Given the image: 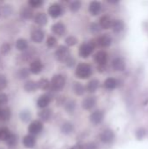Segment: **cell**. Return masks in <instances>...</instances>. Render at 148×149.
Wrapping results in <instances>:
<instances>
[{
  "mask_svg": "<svg viewBox=\"0 0 148 149\" xmlns=\"http://www.w3.org/2000/svg\"><path fill=\"white\" fill-rule=\"evenodd\" d=\"M65 43H66L68 45H70V46H73V45H75L78 43V39H77L75 37H73V36H70V37L66 38Z\"/></svg>",
  "mask_w": 148,
  "mask_h": 149,
  "instance_id": "cell-42",
  "label": "cell"
},
{
  "mask_svg": "<svg viewBox=\"0 0 148 149\" xmlns=\"http://www.w3.org/2000/svg\"><path fill=\"white\" fill-rule=\"evenodd\" d=\"M43 3H44V2L41 1V0H30V1L28 2V4H29L30 7H31V8H38V7H40Z\"/></svg>",
  "mask_w": 148,
  "mask_h": 149,
  "instance_id": "cell-39",
  "label": "cell"
},
{
  "mask_svg": "<svg viewBox=\"0 0 148 149\" xmlns=\"http://www.w3.org/2000/svg\"><path fill=\"white\" fill-rule=\"evenodd\" d=\"M51 114H52L51 110L46 109V108H45V109H43L41 112H39L38 117H39V119H40L41 120H43V121H48V120L51 119Z\"/></svg>",
  "mask_w": 148,
  "mask_h": 149,
  "instance_id": "cell-27",
  "label": "cell"
},
{
  "mask_svg": "<svg viewBox=\"0 0 148 149\" xmlns=\"http://www.w3.org/2000/svg\"><path fill=\"white\" fill-rule=\"evenodd\" d=\"M81 7V2L80 1H73L70 4V10L73 12L78 11Z\"/></svg>",
  "mask_w": 148,
  "mask_h": 149,
  "instance_id": "cell-37",
  "label": "cell"
},
{
  "mask_svg": "<svg viewBox=\"0 0 148 149\" xmlns=\"http://www.w3.org/2000/svg\"><path fill=\"white\" fill-rule=\"evenodd\" d=\"M99 24L103 29H109V28H112L113 21L110 19L108 16H103L99 19Z\"/></svg>",
  "mask_w": 148,
  "mask_h": 149,
  "instance_id": "cell-21",
  "label": "cell"
},
{
  "mask_svg": "<svg viewBox=\"0 0 148 149\" xmlns=\"http://www.w3.org/2000/svg\"><path fill=\"white\" fill-rule=\"evenodd\" d=\"M51 31L54 34L58 35V36H62L65 31V26L63 23L58 22V23H55L51 26Z\"/></svg>",
  "mask_w": 148,
  "mask_h": 149,
  "instance_id": "cell-16",
  "label": "cell"
},
{
  "mask_svg": "<svg viewBox=\"0 0 148 149\" xmlns=\"http://www.w3.org/2000/svg\"><path fill=\"white\" fill-rule=\"evenodd\" d=\"M20 16L24 19H31L33 17V11L31 7H23L20 10Z\"/></svg>",
  "mask_w": 148,
  "mask_h": 149,
  "instance_id": "cell-22",
  "label": "cell"
},
{
  "mask_svg": "<svg viewBox=\"0 0 148 149\" xmlns=\"http://www.w3.org/2000/svg\"><path fill=\"white\" fill-rule=\"evenodd\" d=\"M0 15H1V12H0Z\"/></svg>",
  "mask_w": 148,
  "mask_h": 149,
  "instance_id": "cell-49",
  "label": "cell"
},
{
  "mask_svg": "<svg viewBox=\"0 0 148 149\" xmlns=\"http://www.w3.org/2000/svg\"><path fill=\"white\" fill-rule=\"evenodd\" d=\"M16 48L20 52L26 51L28 48V42L24 38H18L16 41Z\"/></svg>",
  "mask_w": 148,
  "mask_h": 149,
  "instance_id": "cell-23",
  "label": "cell"
},
{
  "mask_svg": "<svg viewBox=\"0 0 148 149\" xmlns=\"http://www.w3.org/2000/svg\"><path fill=\"white\" fill-rule=\"evenodd\" d=\"M10 49H11V46L9 43H3L2 45H1V48H0V52L3 55H6L8 54L10 52Z\"/></svg>",
  "mask_w": 148,
  "mask_h": 149,
  "instance_id": "cell-36",
  "label": "cell"
},
{
  "mask_svg": "<svg viewBox=\"0 0 148 149\" xmlns=\"http://www.w3.org/2000/svg\"><path fill=\"white\" fill-rule=\"evenodd\" d=\"M51 86L52 89L55 90V91L62 90L64 88V86H65V76L61 75V74L54 75L52 77V79H51Z\"/></svg>",
  "mask_w": 148,
  "mask_h": 149,
  "instance_id": "cell-2",
  "label": "cell"
},
{
  "mask_svg": "<svg viewBox=\"0 0 148 149\" xmlns=\"http://www.w3.org/2000/svg\"><path fill=\"white\" fill-rule=\"evenodd\" d=\"M112 66L113 68L115 70V71H119V72H122L125 70L126 68V65H125V62L120 58H116L113 60L112 62Z\"/></svg>",
  "mask_w": 148,
  "mask_h": 149,
  "instance_id": "cell-18",
  "label": "cell"
},
{
  "mask_svg": "<svg viewBox=\"0 0 148 149\" xmlns=\"http://www.w3.org/2000/svg\"><path fill=\"white\" fill-rule=\"evenodd\" d=\"M23 145L26 148H32L36 145V139L33 135L28 134L23 138Z\"/></svg>",
  "mask_w": 148,
  "mask_h": 149,
  "instance_id": "cell-14",
  "label": "cell"
},
{
  "mask_svg": "<svg viewBox=\"0 0 148 149\" xmlns=\"http://www.w3.org/2000/svg\"><path fill=\"white\" fill-rule=\"evenodd\" d=\"M17 141H18V137H17V134H11V135H10V137L8 139V141H6V144H7V146H9V147H15L16 145H17Z\"/></svg>",
  "mask_w": 148,
  "mask_h": 149,
  "instance_id": "cell-35",
  "label": "cell"
},
{
  "mask_svg": "<svg viewBox=\"0 0 148 149\" xmlns=\"http://www.w3.org/2000/svg\"><path fill=\"white\" fill-rule=\"evenodd\" d=\"M30 69H27V68H21L17 71V77L19 79H27L29 76H30Z\"/></svg>",
  "mask_w": 148,
  "mask_h": 149,
  "instance_id": "cell-30",
  "label": "cell"
},
{
  "mask_svg": "<svg viewBox=\"0 0 148 149\" xmlns=\"http://www.w3.org/2000/svg\"><path fill=\"white\" fill-rule=\"evenodd\" d=\"M0 149H3V148H0Z\"/></svg>",
  "mask_w": 148,
  "mask_h": 149,
  "instance_id": "cell-50",
  "label": "cell"
},
{
  "mask_svg": "<svg viewBox=\"0 0 148 149\" xmlns=\"http://www.w3.org/2000/svg\"><path fill=\"white\" fill-rule=\"evenodd\" d=\"M8 103V96L4 93H0V107L5 106Z\"/></svg>",
  "mask_w": 148,
  "mask_h": 149,
  "instance_id": "cell-43",
  "label": "cell"
},
{
  "mask_svg": "<svg viewBox=\"0 0 148 149\" xmlns=\"http://www.w3.org/2000/svg\"><path fill=\"white\" fill-rule=\"evenodd\" d=\"M71 149H83V147L81 145H76V146L72 147Z\"/></svg>",
  "mask_w": 148,
  "mask_h": 149,
  "instance_id": "cell-47",
  "label": "cell"
},
{
  "mask_svg": "<svg viewBox=\"0 0 148 149\" xmlns=\"http://www.w3.org/2000/svg\"><path fill=\"white\" fill-rule=\"evenodd\" d=\"M50 102H51V97L47 94H44L38 98V100L37 101V105L39 108L45 109L49 106Z\"/></svg>",
  "mask_w": 148,
  "mask_h": 149,
  "instance_id": "cell-12",
  "label": "cell"
},
{
  "mask_svg": "<svg viewBox=\"0 0 148 149\" xmlns=\"http://www.w3.org/2000/svg\"><path fill=\"white\" fill-rule=\"evenodd\" d=\"M99 81L98 79H92L87 85V90L90 93H95L99 88Z\"/></svg>",
  "mask_w": 148,
  "mask_h": 149,
  "instance_id": "cell-32",
  "label": "cell"
},
{
  "mask_svg": "<svg viewBox=\"0 0 148 149\" xmlns=\"http://www.w3.org/2000/svg\"><path fill=\"white\" fill-rule=\"evenodd\" d=\"M42 130H43V124L39 120L32 121L28 127V132L30 133V134H31L33 136L39 134L42 132Z\"/></svg>",
  "mask_w": 148,
  "mask_h": 149,
  "instance_id": "cell-5",
  "label": "cell"
},
{
  "mask_svg": "<svg viewBox=\"0 0 148 149\" xmlns=\"http://www.w3.org/2000/svg\"><path fill=\"white\" fill-rule=\"evenodd\" d=\"M146 135V130L144 128H139L136 132V138L139 140V141H141Z\"/></svg>",
  "mask_w": 148,
  "mask_h": 149,
  "instance_id": "cell-44",
  "label": "cell"
},
{
  "mask_svg": "<svg viewBox=\"0 0 148 149\" xmlns=\"http://www.w3.org/2000/svg\"><path fill=\"white\" fill-rule=\"evenodd\" d=\"M75 74L79 79H88L92 74V69L90 65L86 63H80L77 66Z\"/></svg>",
  "mask_w": 148,
  "mask_h": 149,
  "instance_id": "cell-1",
  "label": "cell"
},
{
  "mask_svg": "<svg viewBox=\"0 0 148 149\" xmlns=\"http://www.w3.org/2000/svg\"><path fill=\"white\" fill-rule=\"evenodd\" d=\"M96 105V99L94 97H87L82 101V107L85 110H91Z\"/></svg>",
  "mask_w": 148,
  "mask_h": 149,
  "instance_id": "cell-17",
  "label": "cell"
},
{
  "mask_svg": "<svg viewBox=\"0 0 148 149\" xmlns=\"http://www.w3.org/2000/svg\"><path fill=\"white\" fill-rule=\"evenodd\" d=\"M31 38L34 43L40 44L43 42V40L44 38V33L40 29H35L34 31H32V32L31 34Z\"/></svg>",
  "mask_w": 148,
  "mask_h": 149,
  "instance_id": "cell-8",
  "label": "cell"
},
{
  "mask_svg": "<svg viewBox=\"0 0 148 149\" xmlns=\"http://www.w3.org/2000/svg\"><path fill=\"white\" fill-rule=\"evenodd\" d=\"M43 63L39 59H35L30 64V72L33 74H38L43 70Z\"/></svg>",
  "mask_w": 148,
  "mask_h": 149,
  "instance_id": "cell-9",
  "label": "cell"
},
{
  "mask_svg": "<svg viewBox=\"0 0 148 149\" xmlns=\"http://www.w3.org/2000/svg\"><path fill=\"white\" fill-rule=\"evenodd\" d=\"M10 116H11V113H10V110L8 107L2 108V111H1V113H0V121L6 122L10 119Z\"/></svg>",
  "mask_w": 148,
  "mask_h": 149,
  "instance_id": "cell-26",
  "label": "cell"
},
{
  "mask_svg": "<svg viewBox=\"0 0 148 149\" xmlns=\"http://www.w3.org/2000/svg\"><path fill=\"white\" fill-rule=\"evenodd\" d=\"M112 44V38L108 35H102L98 38V45L101 47H108Z\"/></svg>",
  "mask_w": 148,
  "mask_h": 149,
  "instance_id": "cell-19",
  "label": "cell"
},
{
  "mask_svg": "<svg viewBox=\"0 0 148 149\" xmlns=\"http://www.w3.org/2000/svg\"><path fill=\"white\" fill-rule=\"evenodd\" d=\"M62 12H63L62 7L58 3H52L51 5H50L48 9V13L52 18H58L62 15Z\"/></svg>",
  "mask_w": 148,
  "mask_h": 149,
  "instance_id": "cell-6",
  "label": "cell"
},
{
  "mask_svg": "<svg viewBox=\"0 0 148 149\" xmlns=\"http://www.w3.org/2000/svg\"><path fill=\"white\" fill-rule=\"evenodd\" d=\"M11 132L7 128V127H2L0 128V141H7L8 139L11 135Z\"/></svg>",
  "mask_w": 148,
  "mask_h": 149,
  "instance_id": "cell-29",
  "label": "cell"
},
{
  "mask_svg": "<svg viewBox=\"0 0 148 149\" xmlns=\"http://www.w3.org/2000/svg\"><path fill=\"white\" fill-rule=\"evenodd\" d=\"M56 44H57V39H56V38L53 37V36H50V37L47 38V40H46V45H47V46L50 47V48L54 47V46L56 45Z\"/></svg>",
  "mask_w": 148,
  "mask_h": 149,
  "instance_id": "cell-41",
  "label": "cell"
},
{
  "mask_svg": "<svg viewBox=\"0 0 148 149\" xmlns=\"http://www.w3.org/2000/svg\"><path fill=\"white\" fill-rule=\"evenodd\" d=\"M95 62L99 65H104L107 61V53L104 51L98 52L94 56Z\"/></svg>",
  "mask_w": 148,
  "mask_h": 149,
  "instance_id": "cell-11",
  "label": "cell"
},
{
  "mask_svg": "<svg viewBox=\"0 0 148 149\" xmlns=\"http://www.w3.org/2000/svg\"><path fill=\"white\" fill-rule=\"evenodd\" d=\"M19 119L22 122L27 123L31 120V113L29 110H23L19 113Z\"/></svg>",
  "mask_w": 148,
  "mask_h": 149,
  "instance_id": "cell-28",
  "label": "cell"
},
{
  "mask_svg": "<svg viewBox=\"0 0 148 149\" xmlns=\"http://www.w3.org/2000/svg\"><path fill=\"white\" fill-rule=\"evenodd\" d=\"M38 88L39 89H42V90H47L50 86H51V83L48 79H41L39 81H38Z\"/></svg>",
  "mask_w": 148,
  "mask_h": 149,
  "instance_id": "cell-34",
  "label": "cell"
},
{
  "mask_svg": "<svg viewBox=\"0 0 148 149\" xmlns=\"http://www.w3.org/2000/svg\"><path fill=\"white\" fill-rule=\"evenodd\" d=\"M94 48H95V45L93 42L83 44L79 48V56L83 58H88L94 51Z\"/></svg>",
  "mask_w": 148,
  "mask_h": 149,
  "instance_id": "cell-4",
  "label": "cell"
},
{
  "mask_svg": "<svg viewBox=\"0 0 148 149\" xmlns=\"http://www.w3.org/2000/svg\"><path fill=\"white\" fill-rule=\"evenodd\" d=\"M34 22L40 25V26H44L47 24L48 22V18H47V16L46 14L43 13V12H38L35 15L34 17Z\"/></svg>",
  "mask_w": 148,
  "mask_h": 149,
  "instance_id": "cell-15",
  "label": "cell"
},
{
  "mask_svg": "<svg viewBox=\"0 0 148 149\" xmlns=\"http://www.w3.org/2000/svg\"><path fill=\"white\" fill-rule=\"evenodd\" d=\"M7 85H8L7 78L5 77V75L0 74V91H3V89H5Z\"/></svg>",
  "mask_w": 148,
  "mask_h": 149,
  "instance_id": "cell-38",
  "label": "cell"
},
{
  "mask_svg": "<svg viewBox=\"0 0 148 149\" xmlns=\"http://www.w3.org/2000/svg\"><path fill=\"white\" fill-rule=\"evenodd\" d=\"M101 8H102V6L99 2H98V1L91 2L89 4V12L92 16H97L100 12Z\"/></svg>",
  "mask_w": 148,
  "mask_h": 149,
  "instance_id": "cell-13",
  "label": "cell"
},
{
  "mask_svg": "<svg viewBox=\"0 0 148 149\" xmlns=\"http://www.w3.org/2000/svg\"><path fill=\"white\" fill-rule=\"evenodd\" d=\"M65 63H66V65H67L68 66H72V65H74V63H75V60H74L72 57H70V58L67 59V61H66Z\"/></svg>",
  "mask_w": 148,
  "mask_h": 149,
  "instance_id": "cell-46",
  "label": "cell"
},
{
  "mask_svg": "<svg viewBox=\"0 0 148 149\" xmlns=\"http://www.w3.org/2000/svg\"><path fill=\"white\" fill-rule=\"evenodd\" d=\"M75 107H76L75 102L73 100H71V101H69L68 103L65 104V110L68 113H73V111L75 110Z\"/></svg>",
  "mask_w": 148,
  "mask_h": 149,
  "instance_id": "cell-40",
  "label": "cell"
},
{
  "mask_svg": "<svg viewBox=\"0 0 148 149\" xmlns=\"http://www.w3.org/2000/svg\"><path fill=\"white\" fill-rule=\"evenodd\" d=\"M38 88V82H35L33 80H28V81H26L25 84H24V89L27 93L35 92Z\"/></svg>",
  "mask_w": 148,
  "mask_h": 149,
  "instance_id": "cell-20",
  "label": "cell"
},
{
  "mask_svg": "<svg viewBox=\"0 0 148 149\" xmlns=\"http://www.w3.org/2000/svg\"><path fill=\"white\" fill-rule=\"evenodd\" d=\"M125 24L123 23V21L121 20H114L113 21V24H112V29L114 32L119 33L120 31H122L124 30Z\"/></svg>",
  "mask_w": 148,
  "mask_h": 149,
  "instance_id": "cell-25",
  "label": "cell"
},
{
  "mask_svg": "<svg viewBox=\"0 0 148 149\" xmlns=\"http://www.w3.org/2000/svg\"><path fill=\"white\" fill-rule=\"evenodd\" d=\"M103 120H104V113H103V112H101L99 110L93 112L90 115V121L94 125L100 124L103 121Z\"/></svg>",
  "mask_w": 148,
  "mask_h": 149,
  "instance_id": "cell-10",
  "label": "cell"
},
{
  "mask_svg": "<svg viewBox=\"0 0 148 149\" xmlns=\"http://www.w3.org/2000/svg\"><path fill=\"white\" fill-rule=\"evenodd\" d=\"M61 132L64 134H70L73 132V125L70 122H65L61 127Z\"/></svg>",
  "mask_w": 148,
  "mask_h": 149,
  "instance_id": "cell-31",
  "label": "cell"
},
{
  "mask_svg": "<svg viewBox=\"0 0 148 149\" xmlns=\"http://www.w3.org/2000/svg\"><path fill=\"white\" fill-rule=\"evenodd\" d=\"M99 138H100V141L103 143L109 144V143H111L114 140V133L112 130H110V129H106V130L102 132V134H100Z\"/></svg>",
  "mask_w": 148,
  "mask_h": 149,
  "instance_id": "cell-7",
  "label": "cell"
},
{
  "mask_svg": "<svg viewBox=\"0 0 148 149\" xmlns=\"http://www.w3.org/2000/svg\"><path fill=\"white\" fill-rule=\"evenodd\" d=\"M73 91L77 95H83L85 93V86L80 83H75L73 86Z\"/></svg>",
  "mask_w": 148,
  "mask_h": 149,
  "instance_id": "cell-33",
  "label": "cell"
},
{
  "mask_svg": "<svg viewBox=\"0 0 148 149\" xmlns=\"http://www.w3.org/2000/svg\"><path fill=\"white\" fill-rule=\"evenodd\" d=\"M55 57L60 62H66L67 59L71 57L69 50L66 46L60 45L58 47V49L55 52Z\"/></svg>",
  "mask_w": 148,
  "mask_h": 149,
  "instance_id": "cell-3",
  "label": "cell"
},
{
  "mask_svg": "<svg viewBox=\"0 0 148 149\" xmlns=\"http://www.w3.org/2000/svg\"><path fill=\"white\" fill-rule=\"evenodd\" d=\"M117 85H118V82H117L116 79H114V78H108L104 82V86L108 90L115 89Z\"/></svg>",
  "mask_w": 148,
  "mask_h": 149,
  "instance_id": "cell-24",
  "label": "cell"
},
{
  "mask_svg": "<svg viewBox=\"0 0 148 149\" xmlns=\"http://www.w3.org/2000/svg\"><path fill=\"white\" fill-rule=\"evenodd\" d=\"M12 12V8L10 6H3L2 9V13L6 16V15H10Z\"/></svg>",
  "mask_w": 148,
  "mask_h": 149,
  "instance_id": "cell-45",
  "label": "cell"
},
{
  "mask_svg": "<svg viewBox=\"0 0 148 149\" xmlns=\"http://www.w3.org/2000/svg\"><path fill=\"white\" fill-rule=\"evenodd\" d=\"M1 111H2V108H1V107H0V113H1Z\"/></svg>",
  "mask_w": 148,
  "mask_h": 149,
  "instance_id": "cell-48",
  "label": "cell"
}]
</instances>
